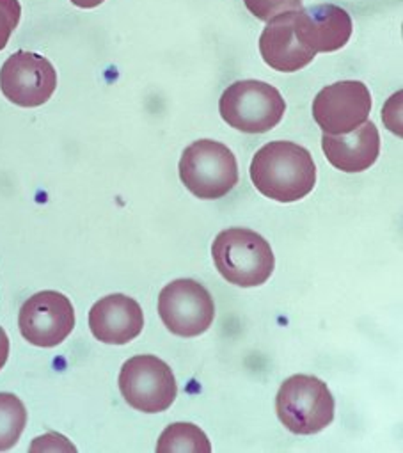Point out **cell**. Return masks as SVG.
Masks as SVG:
<instances>
[{
    "instance_id": "cell-14",
    "label": "cell",
    "mask_w": 403,
    "mask_h": 453,
    "mask_svg": "<svg viewBox=\"0 0 403 453\" xmlns=\"http://www.w3.org/2000/svg\"><path fill=\"white\" fill-rule=\"evenodd\" d=\"M293 13L278 15L267 22L260 38V54L263 61L276 72L293 73L306 68L316 54L304 49L293 31Z\"/></svg>"
},
{
    "instance_id": "cell-6",
    "label": "cell",
    "mask_w": 403,
    "mask_h": 453,
    "mask_svg": "<svg viewBox=\"0 0 403 453\" xmlns=\"http://www.w3.org/2000/svg\"><path fill=\"white\" fill-rule=\"evenodd\" d=\"M119 391L135 411L156 414L167 411L178 395V384L169 365L156 356H133L119 372Z\"/></svg>"
},
{
    "instance_id": "cell-21",
    "label": "cell",
    "mask_w": 403,
    "mask_h": 453,
    "mask_svg": "<svg viewBox=\"0 0 403 453\" xmlns=\"http://www.w3.org/2000/svg\"><path fill=\"white\" fill-rule=\"evenodd\" d=\"M103 3L105 0H72V4H75L77 8H82V10H93Z\"/></svg>"
},
{
    "instance_id": "cell-9",
    "label": "cell",
    "mask_w": 403,
    "mask_h": 453,
    "mask_svg": "<svg viewBox=\"0 0 403 453\" xmlns=\"http://www.w3.org/2000/svg\"><path fill=\"white\" fill-rule=\"evenodd\" d=\"M19 329L24 340L34 347H57L75 329L73 304L61 292H38L22 304Z\"/></svg>"
},
{
    "instance_id": "cell-1",
    "label": "cell",
    "mask_w": 403,
    "mask_h": 453,
    "mask_svg": "<svg viewBox=\"0 0 403 453\" xmlns=\"http://www.w3.org/2000/svg\"><path fill=\"white\" fill-rule=\"evenodd\" d=\"M251 180L265 197L293 203L315 188L316 164L304 146L290 141H272L255 153Z\"/></svg>"
},
{
    "instance_id": "cell-17",
    "label": "cell",
    "mask_w": 403,
    "mask_h": 453,
    "mask_svg": "<svg viewBox=\"0 0 403 453\" xmlns=\"http://www.w3.org/2000/svg\"><path fill=\"white\" fill-rule=\"evenodd\" d=\"M304 0H244L246 8L262 22H269L278 15L302 10Z\"/></svg>"
},
{
    "instance_id": "cell-10",
    "label": "cell",
    "mask_w": 403,
    "mask_h": 453,
    "mask_svg": "<svg viewBox=\"0 0 403 453\" xmlns=\"http://www.w3.org/2000/svg\"><path fill=\"white\" fill-rule=\"evenodd\" d=\"M371 95L359 81H341L323 88L313 102V118L329 135H343L368 121Z\"/></svg>"
},
{
    "instance_id": "cell-7",
    "label": "cell",
    "mask_w": 403,
    "mask_h": 453,
    "mask_svg": "<svg viewBox=\"0 0 403 453\" xmlns=\"http://www.w3.org/2000/svg\"><path fill=\"white\" fill-rule=\"evenodd\" d=\"M158 315L176 336L195 338L207 333L216 319L210 292L194 280H176L158 296Z\"/></svg>"
},
{
    "instance_id": "cell-8",
    "label": "cell",
    "mask_w": 403,
    "mask_h": 453,
    "mask_svg": "<svg viewBox=\"0 0 403 453\" xmlns=\"http://www.w3.org/2000/svg\"><path fill=\"white\" fill-rule=\"evenodd\" d=\"M57 88V72L52 63L34 52L19 50L0 68V91L24 109L45 105Z\"/></svg>"
},
{
    "instance_id": "cell-20",
    "label": "cell",
    "mask_w": 403,
    "mask_h": 453,
    "mask_svg": "<svg viewBox=\"0 0 403 453\" xmlns=\"http://www.w3.org/2000/svg\"><path fill=\"white\" fill-rule=\"evenodd\" d=\"M8 357H10V338L4 327L0 326V370L6 366Z\"/></svg>"
},
{
    "instance_id": "cell-3",
    "label": "cell",
    "mask_w": 403,
    "mask_h": 453,
    "mask_svg": "<svg viewBox=\"0 0 403 453\" xmlns=\"http://www.w3.org/2000/svg\"><path fill=\"white\" fill-rule=\"evenodd\" d=\"M179 180L197 199H221L239 183L233 151L217 141L199 139L183 150Z\"/></svg>"
},
{
    "instance_id": "cell-12",
    "label": "cell",
    "mask_w": 403,
    "mask_h": 453,
    "mask_svg": "<svg viewBox=\"0 0 403 453\" xmlns=\"http://www.w3.org/2000/svg\"><path fill=\"white\" fill-rule=\"evenodd\" d=\"M142 327L141 304L125 294L107 296L96 301L89 311L93 336L107 345H126L142 333Z\"/></svg>"
},
{
    "instance_id": "cell-19",
    "label": "cell",
    "mask_w": 403,
    "mask_h": 453,
    "mask_svg": "<svg viewBox=\"0 0 403 453\" xmlns=\"http://www.w3.org/2000/svg\"><path fill=\"white\" fill-rule=\"evenodd\" d=\"M29 451H77V448L65 435L49 432L43 437H36Z\"/></svg>"
},
{
    "instance_id": "cell-15",
    "label": "cell",
    "mask_w": 403,
    "mask_h": 453,
    "mask_svg": "<svg viewBox=\"0 0 403 453\" xmlns=\"http://www.w3.org/2000/svg\"><path fill=\"white\" fill-rule=\"evenodd\" d=\"M158 453H210L212 444L207 434L194 423H172L158 437Z\"/></svg>"
},
{
    "instance_id": "cell-18",
    "label": "cell",
    "mask_w": 403,
    "mask_h": 453,
    "mask_svg": "<svg viewBox=\"0 0 403 453\" xmlns=\"http://www.w3.org/2000/svg\"><path fill=\"white\" fill-rule=\"evenodd\" d=\"M20 0H0V50L8 47L11 35L20 24Z\"/></svg>"
},
{
    "instance_id": "cell-11",
    "label": "cell",
    "mask_w": 403,
    "mask_h": 453,
    "mask_svg": "<svg viewBox=\"0 0 403 453\" xmlns=\"http://www.w3.org/2000/svg\"><path fill=\"white\" fill-rule=\"evenodd\" d=\"M293 31L304 49L315 54L336 52L352 36V19L339 6L318 4L293 13Z\"/></svg>"
},
{
    "instance_id": "cell-2",
    "label": "cell",
    "mask_w": 403,
    "mask_h": 453,
    "mask_svg": "<svg viewBox=\"0 0 403 453\" xmlns=\"http://www.w3.org/2000/svg\"><path fill=\"white\" fill-rule=\"evenodd\" d=\"M212 257L219 274L240 288L267 283L276 267L270 244L260 234L247 228L221 232L214 241Z\"/></svg>"
},
{
    "instance_id": "cell-4",
    "label": "cell",
    "mask_w": 403,
    "mask_h": 453,
    "mask_svg": "<svg viewBox=\"0 0 403 453\" xmlns=\"http://www.w3.org/2000/svg\"><path fill=\"white\" fill-rule=\"evenodd\" d=\"M276 412L290 432L299 435L318 434L334 419V396L318 377L293 375L278 391Z\"/></svg>"
},
{
    "instance_id": "cell-16",
    "label": "cell",
    "mask_w": 403,
    "mask_h": 453,
    "mask_svg": "<svg viewBox=\"0 0 403 453\" xmlns=\"http://www.w3.org/2000/svg\"><path fill=\"white\" fill-rule=\"evenodd\" d=\"M27 407L15 393H0V451L11 449L27 426Z\"/></svg>"
},
{
    "instance_id": "cell-5",
    "label": "cell",
    "mask_w": 403,
    "mask_h": 453,
    "mask_svg": "<svg viewBox=\"0 0 403 453\" xmlns=\"http://www.w3.org/2000/svg\"><path fill=\"white\" fill-rule=\"evenodd\" d=\"M221 116L244 134H267L278 127L286 112L283 95L262 81H239L221 96Z\"/></svg>"
},
{
    "instance_id": "cell-13",
    "label": "cell",
    "mask_w": 403,
    "mask_h": 453,
    "mask_svg": "<svg viewBox=\"0 0 403 453\" xmlns=\"http://www.w3.org/2000/svg\"><path fill=\"white\" fill-rule=\"evenodd\" d=\"M322 150L336 169L343 173H362L369 169L380 155L378 128L375 123L366 121L350 134H323Z\"/></svg>"
}]
</instances>
